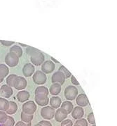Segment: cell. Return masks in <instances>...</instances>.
Instances as JSON below:
<instances>
[{"instance_id": "1", "label": "cell", "mask_w": 117, "mask_h": 126, "mask_svg": "<svg viewBox=\"0 0 117 126\" xmlns=\"http://www.w3.org/2000/svg\"><path fill=\"white\" fill-rule=\"evenodd\" d=\"M65 96L67 100L71 101L75 99L76 96L78 95V90L75 86L70 85L67 87L65 90Z\"/></svg>"}, {"instance_id": "2", "label": "cell", "mask_w": 117, "mask_h": 126, "mask_svg": "<svg viewBox=\"0 0 117 126\" xmlns=\"http://www.w3.org/2000/svg\"><path fill=\"white\" fill-rule=\"evenodd\" d=\"M55 109L48 106H45L41 110V116L45 120H51L55 115Z\"/></svg>"}, {"instance_id": "3", "label": "cell", "mask_w": 117, "mask_h": 126, "mask_svg": "<svg viewBox=\"0 0 117 126\" xmlns=\"http://www.w3.org/2000/svg\"><path fill=\"white\" fill-rule=\"evenodd\" d=\"M32 79L36 85H44L46 83L47 78L46 73L41 71H37L34 73Z\"/></svg>"}, {"instance_id": "4", "label": "cell", "mask_w": 117, "mask_h": 126, "mask_svg": "<svg viewBox=\"0 0 117 126\" xmlns=\"http://www.w3.org/2000/svg\"><path fill=\"white\" fill-rule=\"evenodd\" d=\"M5 62L6 65L9 67H15L19 62V58L15 54L9 52L5 56Z\"/></svg>"}, {"instance_id": "5", "label": "cell", "mask_w": 117, "mask_h": 126, "mask_svg": "<svg viewBox=\"0 0 117 126\" xmlns=\"http://www.w3.org/2000/svg\"><path fill=\"white\" fill-rule=\"evenodd\" d=\"M36 108L37 106L36 105V103L33 101H27L22 106V109L24 113L32 115L35 113Z\"/></svg>"}, {"instance_id": "6", "label": "cell", "mask_w": 117, "mask_h": 126, "mask_svg": "<svg viewBox=\"0 0 117 126\" xmlns=\"http://www.w3.org/2000/svg\"><path fill=\"white\" fill-rule=\"evenodd\" d=\"M31 62L35 65V66H40L41 65L45 60V56L41 53L40 51L35 53L34 55L31 56Z\"/></svg>"}, {"instance_id": "7", "label": "cell", "mask_w": 117, "mask_h": 126, "mask_svg": "<svg viewBox=\"0 0 117 126\" xmlns=\"http://www.w3.org/2000/svg\"><path fill=\"white\" fill-rule=\"evenodd\" d=\"M51 81L53 83H58L59 85H63L65 81V77L60 71H57L53 74L51 77Z\"/></svg>"}, {"instance_id": "8", "label": "cell", "mask_w": 117, "mask_h": 126, "mask_svg": "<svg viewBox=\"0 0 117 126\" xmlns=\"http://www.w3.org/2000/svg\"><path fill=\"white\" fill-rule=\"evenodd\" d=\"M55 69V64L52 61H44L41 65V71L44 73H51Z\"/></svg>"}, {"instance_id": "9", "label": "cell", "mask_w": 117, "mask_h": 126, "mask_svg": "<svg viewBox=\"0 0 117 126\" xmlns=\"http://www.w3.org/2000/svg\"><path fill=\"white\" fill-rule=\"evenodd\" d=\"M67 115H68V113L67 112L65 109H64L62 108H59L55 112L54 117H55V119L57 122H62L65 118H67Z\"/></svg>"}, {"instance_id": "10", "label": "cell", "mask_w": 117, "mask_h": 126, "mask_svg": "<svg viewBox=\"0 0 117 126\" xmlns=\"http://www.w3.org/2000/svg\"><path fill=\"white\" fill-rule=\"evenodd\" d=\"M27 85V82L26 79H25V78L21 77V76H18L15 80L14 87L18 90H22L25 88Z\"/></svg>"}, {"instance_id": "11", "label": "cell", "mask_w": 117, "mask_h": 126, "mask_svg": "<svg viewBox=\"0 0 117 126\" xmlns=\"http://www.w3.org/2000/svg\"><path fill=\"white\" fill-rule=\"evenodd\" d=\"M0 94L5 98H9L13 94V90L11 87L8 85H4L0 88Z\"/></svg>"}, {"instance_id": "12", "label": "cell", "mask_w": 117, "mask_h": 126, "mask_svg": "<svg viewBox=\"0 0 117 126\" xmlns=\"http://www.w3.org/2000/svg\"><path fill=\"white\" fill-rule=\"evenodd\" d=\"M76 102L79 105V106H81V107H84V106H86L87 105L89 104L88 99L86 95L84 94H80L79 95H77Z\"/></svg>"}, {"instance_id": "13", "label": "cell", "mask_w": 117, "mask_h": 126, "mask_svg": "<svg viewBox=\"0 0 117 126\" xmlns=\"http://www.w3.org/2000/svg\"><path fill=\"white\" fill-rule=\"evenodd\" d=\"M35 71V66L31 63H26L23 68V73L25 77H30L32 76Z\"/></svg>"}, {"instance_id": "14", "label": "cell", "mask_w": 117, "mask_h": 126, "mask_svg": "<svg viewBox=\"0 0 117 126\" xmlns=\"http://www.w3.org/2000/svg\"><path fill=\"white\" fill-rule=\"evenodd\" d=\"M36 103L41 106H45L48 105V104L49 103V99L48 96L45 95H35Z\"/></svg>"}, {"instance_id": "15", "label": "cell", "mask_w": 117, "mask_h": 126, "mask_svg": "<svg viewBox=\"0 0 117 126\" xmlns=\"http://www.w3.org/2000/svg\"><path fill=\"white\" fill-rule=\"evenodd\" d=\"M71 116L74 119H80L83 116L84 111L81 106H76L71 111Z\"/></svg>"}, {"instance_id": "16", "label": "cell", "mask_w": 117, "mask_h": 126, "mask_svg": "<svg viewBox=\"0 0 117 126\" xmlns=\"http://www.w3.org/2000/svg\"><path fill=\"white\" fill-rule=\"evenodd\" d=\"M30 93L25 90H21L17 94V99L20 102L27 101L30 99Z\"/></svg>"}, {"instance_id": "17", "label": "cell", "mask_w": 117, "mask_h": 126, "mask_svg": "<svg viewBox=\"0 0 117 126\" xmlns=\"http://www.w3.org/2000/svg\"><path fill=\"white\" fill-rule=\"evenodd\" d=\"M48 91L53 96L58 95L61 91V85L58 83H53V85H51Z\"/></svg>"}, {"instance_id": "18", "label": "cell", "mask_w": 117, "mask_h": 126, "mask_svg": "<svg viewBox=\"0 0 117 126\" xmlns=\"http://www.w3.org/2000/svg\"><path fill=\"white\" fill-rule=\"evenodd\" d=\"M49 103L51 107H53V109H58L61 105L62 101L60 98L58 96H52L49 100Z\"/></svg>"}, {"instance_id": "19", "label": "cell", "mask_w": 117, "mask_h": 126, "mask_svg": "<svg viewBox=\"0 0 117 126\" xmlns=\"http://www.w3.org/2000/svg\"><path fill=\"white\" fill-rule=\"evenodd\" d=\"M18 110V105L14 101H9V107L7 109V110L6 111V114H9L12 115L16 113V111Z\"/></svg>"}, {"instance_id": "20", "label": "cell", "mask_w": 117, "mask_h": 126, "mask_svg": "<svg viewBox=\"0 0 117 126\" xmlns=\"http://www.w3.org/2000/svg\"><path fill=\"white\" fill-rule=\"evenodd\" d=\"M35 95H45L48 96L49 91L48 90V88L44 86H39L38 87H36L35 90Z\"/></svg>"}, {"instance_id": "21", "label": "cell", "mask_w": 117, "mask_h": 126, "mask_svg": "<svg viewBox=\"0 0 117 126\" xmlns=\"http://www.w3.org/2000/svg\"><path fill=\"white\" fill-rule=\"evenodd\" d=\"M9 73V69L8 66H6L5 64H0V78H5L6 77L8 76V74Z\"/></svg>"}, {"instance_id": "22", "label": "cell", "mask_w": 117, "mask_h": 126, "mask_svg": "<svg viewBox=\"0 0 117 126\" xmlns=\"http://www.w3.org/2000/svg\"><path fill=\"white\" fill-rule=\"evenodd\" d=\"M61 108L64 109H65V110L67 111V112L68 113V114H69V113H71V111L73 110V109H74V106H73V104H72V103H71V101H64V102L62 104Z\"/></svg>"}, {"instance_id": "23", "label": "cell", "mask_w": 117, "mask_h": 126, "mask_svg": "<svg viewBox=\"0 0 117 126\" xmlns=\"http://www.w3.org/2000/svg\"><path fill=\"white\" fill-rule=\"evenodd\" d=\"M10 52H12L13 54H15L18 58H20L23 55V50L19 46L13 45L10 49Z\"/></svg>"}, {"instance_id": "24", "label": "cell", "mask_w": 117, "mask_h": 126, "mask_svg": "<svg viewBox=\"0 0 117 126\" xmlns=\"http://www.w3.org/2000/svg\"><path fill=\"white\" fill-rule=\"evenodd\" d=\"M17 78H18V76H16L15 74L9 75L6 78V84L10 87H14Z\"/></svg>"}, {"instance_id": "25", "label": "cell", "mask_w": 117, "mask_h": 126, "mask_svg": "<svg viewBox=\"0 0 117 126\" xmlns=\"http://www.w3.org/2000/svg\"><path fill=\"white\" fill-rule=\"evenodd\" d=\"M9 101L4 98L0 97V111H6L9 107Z\"/></svg>"}, {"instance_id": "26", "label": "cell", "mask_w": 117, "mask_h": 126, "mask_svg": "<svg viewBox=\"0 0 117 126\" xmlns=\"http://www.w3.org/2000/svg\"><path fill=\"white\" fill-rule=\"evenodd\" d=\"M21 118L22 121H23L25 123H28V122H31L32 120L33 119V115L32 114H27V113H24L23 111L21 113Z\"/></svg>"}, {"instance_id": "27", "label": "cell", "mask_w": 117, "mask_h": 126, "mask_svg": "<svg viewBox=\"0 0 117 126\" xmlns=\"http://www.w3.org/2000/svg\"><path fill=\"white\" fill-rule=\"evenodd\" d=\"M14 125H15V120L11 116H8L6 121L1 124L2 126H14Z\"/></svg>"}, {"instance_id": "28", "label": "cell", "mask_w": 117, "mask_h": 126, "mask_svg": "<svg viewBox=\"0 0 117 126\" xmlns=\"http://www.w3.org/2000/svg\"><path fill=\"white\" fill-rule=\"evenodd\" d=\"M58 71H60L61 73H62V74L65 76V78H70V77L71 76V73L68 71V70H67V69L66 68H65V67L64 66H60Z\"/></svg>"}, {"instance_id": "29", "label": "cell", "mask_w": 117, "mask_h": 126, "mask_svg": "<svg viewBox=\"0 0 117 126\" xmlns=\"http://www.w3.org/2000/svg\"><path fill=\"white\" fill-rule=\"evenodd\" d=\"M39 49H36V48H34V47H27V49H26V53L28 54L29 56H32L34 55L35 53L38 52L39 51Z\"/></svg>"}, {"instance_id": "30", "label": "cell", "mask_w": 117, "mask_h": 126, "mask_svg": "<svg viewBox=\"0 0 117 126\" xmlns=\"http://www.w3.org/2000/svg\"><path fill=\"white\" fill-rule=\"evenodd\" d=\"M7 117H8V114H6L5 111H0V123L1 124L4 123L6 121Z\"/></svg>"}, {"instance_id": "31", "label": "cell", "mask_w": 117, "mask_h": 126, "mask_svg": "<svg viewBox=\"0 0 117 126\" xmlns=\"http://www.w3.org/2000/svg\"><path fill=\"white\" fill-rule=\"evenodd\" d=\"M75 124H77L79 126H88V121L84 118H80L78 119V121H76Z\"/></svg>"}, {"instance_id": "32", "label": "cell", "mask_w": 117, "mask_h": 126, "mask_svg": "<svg viewBox=\"0 0 117 126\" xmlns=\"http://www.w3.org/2000/svg\"><path fill=\"white\" fill-rule=\"evenodd\" d=\"M87 119H88V121L92 125H95V118H94L93 113H90L88 114V117H87Z\"/></svg>"}, {"instance_id": "33", "label": "cell", "mask_w": 117, "mask_h": 126, "mask_svg": "<svg viewBox=\"0 0 117 126\" xmlns=\"http://www.w3.org/2000/svg\"><path fill=\"white\" fill-rule=\"evenodd\" d=\"M73 123L70 119H65L61 122V126H72Z\"/></svg>"}, {"instance_id": "34", "label": "cell", "mask_w": 117, "mask_h": 126, "mask_svg": "<svg viewBox=\"0 0 117 126\" xmlns=\"http://www.w3.org/2000/svg\"><path fill=\"white\" fill-rule=\"evenodd\" d=\"M0 42L2 45L5 46V47H10V46L13 45L14 44V42H12V41L0 40Z\"/></svg>"}, {"instance_id": "35", "label": "cell", "mask_w": 117, "mask_h": 126, "mask_svg": "<svg viewBox=\"0 0 117 126\" xmlns=\"http://www.w3.org/2000/svg\"><path fill=\"white\" fill-rule=\"evenodd\" d=\"M39 123L42 126H52L51 123L47 121H41Z\"/></svg>"}, {"instance_id": "36", "label": "cell", "mask_w": 117, "mask_h": 126, "mask_svg": "<svg viewBox=\"0 0 117 126\" xmlns=\"http://www.w3.org/2000/svg\"><path fill=\"white\" fill-rule=\"evenodd\" d=\"M71 83L74 85H79V82L77 81V80L76 79V78L74 76H71Z\"/></svg>"}, {"instance_id": "37", "label": "cell", "mask_w": 117, "mask_h": 126, "mask_svg": "<svg viewBox=\"0 0 117 126\" xmlns=\"http://www.w3.org/2000/svg\"><path fill=\"white\" fill-rule=\"evenodd\" d=\"M15 126H27V125L23 121H18L16 124H15Z\"/></svg>"}, {"instance_id": "38", "label": "cell", "mask_w": 117, "mask_h": 126, "mask_svg": "<svg viewBox=\"0 0 117 126\" xmlns=\"http://www.w3.org/2000/svg\"><path fill=\"white\" fill-rule=\"evenodd\" d=\"M51 60H52V61H54L55 63H60V62H59L58 61L56 60V59H54V58H53V57H51Z\"/></svg>"}, {"instance_id": "39", "label": "cell", "mask_w": 117, "mask_h": 126, "mask_svg": "<svg viewBox=\"0 0 117 126\" xmlns=\"http://www.w3.org/2000/svg\"><path fill=\"white\" fill-rule=\"evenodd\" d=\"M18 45H21L22 47H28V45H24V44H21V43H19Z\"/></svg>"}, {"instance_id": "40", "label": "cell", "mask_w": 117, "mask_h": 126, "mask_svg": "<svg viewBox=\"0 0 117 126\" xmlns=\"http://www.w3.org/2000/svg\"><path fill=\"white\" fill-rule=\"evenodd\" d=\"M3 80H4V79H3V78H0V83H1V82Z\"/></svg>"}, {"instance_id": "41", "label": "cell", "mask_w": 117, "mask_h": 126, "mask_svg": "<svg viewBox=\"0 0 117 126\" xmlns=\"http://www.w3.org/2000/svg\"><path fill=\"white\" fill-rule=\"evenodd\" d=\"M35 126H41V125H40L39 123H38V124H36Z\"/></svg>"}, {"instance_id": "42", "label": "cell", "mask_w": 117, "mask_h": 126, "mask_svg": "<svg viewBox=\"0 0 117 126\" xmlns=\"http://www.w3.org/2000/svg\"><path fill=\"white\" fill-rule=\"evenodd\" d=\"M79 126V125H77V124H75L74 126Z\"/></svg>"}, {"instance_id": "43", "label": "cell", "mask_w": 117, "mask_h": 126, "mask_svg": "<svg viewBox=\"0 0 117 126\" xmlns=\"http://www.w3.org/2000/svg\"><path fill=\"white\" fill-rule=\"evenodd\" d=\"M92 126H95V125H93Z\"/></svg>"}]
</instances>
